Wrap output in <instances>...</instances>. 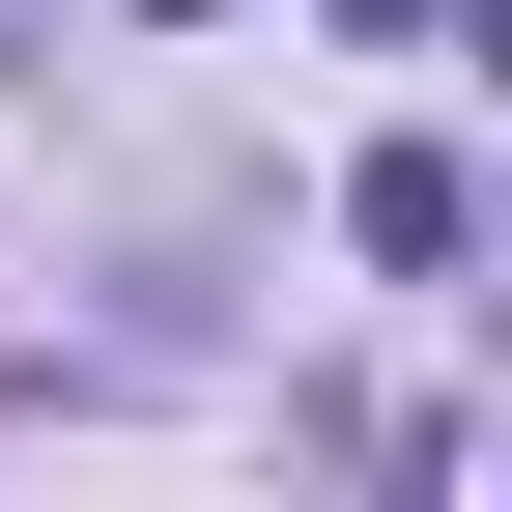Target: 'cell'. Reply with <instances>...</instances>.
Wrapping results in <instances>:
<instances>
[{"mask_svg": "<svg viewBox=\"0 0 512 512\" xmlns=\"http://www.w3.org/2000/svg\"><path fill=\"white\" fill-rule=\"evenodd\" d=\"M342 228L399 256V285H456V256H484V171H456V143H370V171H342Z\"/></svg>", "mask_w": 512, "mask_h": 512, "instance_id": "cell-1", "label": "cell"}, {"mask_svg": "<svg viewBox=\"0 0 512 512\" xmlns=\"http://www.w3.org/2000/svg\"><path fill=\"white\" fill-rule=\"evenodd\" d=\"M143 29H228V0H143Z\"/></svg>", "mask_w": 512, "mask_h": 512, "instance_id": "cell-2", "label": "cell"}, {"mask_svg": "<svg viewBox=\"0 0 512 512\" xmlns=\"http://www.w3.org/2000/svg\"><path fill=\"white\" fill-rule=\"evenodd\" d=\"M370 29H427V0H370Z\"/></svg>", "mask_w": 512, "mask_h": 512, "instance_id": "cell-3", "label": "cell"}]
</instances>
